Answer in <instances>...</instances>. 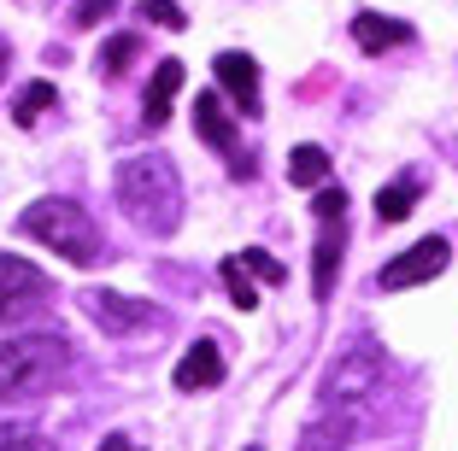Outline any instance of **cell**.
<instances>
[{
    "label": "cell",
    "mask_w": 458,
    "mask_h": 451,
    "mask_svg": "<svg viewBox=\"0 0 458 451\" xmlns=\"http://www.w3.org/2000/svg\"><path fill=\"white\" fill-rule=\"evenodd\" d=\"M118 205L141 235L165 240L182 223V176L165 153H141V159L118 164Z\"/></svg>",
    "instance_id": "1"
},
{
    "label": "cell",
    "mask_w": 458,
    "mask_h": 451,
    "mask_svg": "<svg viewBox=\"0 0 458 451\" xmlns=\"http://www.w3.org/2000/svg\"><path fill=\"white\" fill-rule=\"evenodd\" d=\"M318 253H311V293L329 305V293H335V276H341V253H347V188L329 182L318 188Z\"/></svg>",
    "instance_id": "4"
},
{
    "label": "cell",
    "mask_w": 458,
    "mask_h": 451,
    "mask_svg": "<svg viewBox=\"0 0 458 451\" xmlns=\"http://www.w3.org/2000/svg\"><path fill=\"white\" fill-rule=\"evenodd\" d=\"M112 6H118V0H77L71 24H77V29H95V24H106V18H112Z\"/></svg>",
    "instance_id": "21"
},
{
    "label": "cell",
    "mask_w": 458,
    "mask_h": 451,
    "mask_svg": "<svg viewBox=\"0 0 458 451\" xmlns=\"http://www.w3.org/2000/svg\"><path fill=\"white\" fill-rule=\"evenodd\" d=\"M65 370H71V346L59 334H18V340L0 346V405L47 393Z\"/></svg>",
    "instance_id": "3"
},
{
    "label": "cell",
    "mask_w": 458,
    "mask_h": 451,
    "mask_svg": "<svg viewBox=\"0 0 458 451\" xmlns=\"http://www.w3.org/2000/svg\"><path fill=\"white\" fill-rule=\"evenodd\" d=\"M176 88H182V65L176 59H159V71L148 77V123L159 129V123H171V100H176Z\"/></svg>",
    "instance_id": "13"
},
{
    "label": "cell",
    "mask_w": 458,
    "mask_h": 451,
    "mask_svg": "<svg viewBox=\"0 0 458 451\" xmlns=\"http://www.w3.org/2000/svg\"><path fill=\"white\" fill-rule=\"evenodd\" d=\"M47 299V276H41L30 258L0 253V322H18Z\"/></svg>",
    "instance_id": "7"
},
{
    "label": "cell",
    "mask_w": 458,
    "mask_h": 451,
    "mask_svg": "<svg viewBox=\"0 0 458 451\" xmlns=\"http://www.w3.org/2000/svg\"><path fill=\"white\" fill-rule=\"evenodd\" d=\"M89 317L100 322L106 334H135V329H153V305L148 299H123V293H89Z\"/></svg>",
    "instance_id": "9"
},
{
    "label": "cell",
    "mask_w": 458,
    "mask_h": 451,
    "mask_svg": "<svg viewBox=\"0 0 458 451\" xmlns=\"http://www.w3.org/2000/svg\"><path fill=\"white\" fill-rule=\"evenodd\" d=\"M446 264H453V240L429 235V240H418V246H405V253L377 276V288L382 293H405V288H418V281H435Z\"/></svg>",
    "instance_id": "5"
},
{
    "label": "cell",
    "mask_w": 458,
    "mask_h": 451,
    "mask_svg": "<svg viewBox=\"0 0 458 451\" xmlns=\"http://www.w3.org/2000/svg\"><path fill=\"white\" fill-rule=\"evenodd\" d=\"M135 47H141L135 36H112V41H106V54H100V71H106V77H123V65L135 59Z\"/></svg>",
    "instance_id": "20"
},
{
    "label": "cell",
    "mask_w": 458,
    "mask_h": 451,
    "mask_svg": "<svg viewBox=\"0 0 458 451\" xmlns=\"http://www.w3.org/2000/svg\"><path fill=\"white\" fill-rule=\"evenodd\" d=\"M54 100H59V88H54L47 77H36V82H30V88H24V94L13 100V123H24V129H30V123H36L41 112L54 106Z\"/></svg>",
    "instance_id": "16"
},
{
    "label": "cell",
    "mask_w": 458,
    "mask_h": 451,
    "mask_svg": "<svg viewBox=\"0 0 458 451\" xmlns=\"http://www.w3.org/2000/svg\"><path fill=\"white\" fill-rule=\"evenodd\" d=\"M212 77L224 94H235V106L247 112V118H259V106H265V94H259V59L253 54H217L212 59Z\"/></svg>",
    "instance_id": "8"
},
{
    "label": "cell",
    "mask_w": 458,
    "mask_h": 451,
    "mask_svg": "<svg viewBox=\"0 0 458 451\" xmlns=\"http://www.w3.org/2000/svg\"><path fill=\"white\" fill-rule=\"evenodd\" d=\"M0 451H47V446H36V439H6Z\"/></svg>",
    "instance_id": "23"
},
{
    "label": "cell",
    "mask_w": 458,
    "mask_h": 451,
    "mask_svg": "<svg viewBox=\"0 0 458 451\" xmlns=\"http://www.w3.org/2000/svg\"><path fill=\"white\" fill-rule=\"evenodd\" d=\"M194 129H200V141L212 146V153L235 159V123L224 118V100H217V94H200V100H194Z\"/></svg>",
    "instance_id": "12"
},
{
    "label": "cell",
    "mask_w": 458,
    "mask_h": 451,
    "mask_svg": "<svg viewBox=\"0 0 458 451\" xmlns=\"http://www.w3.org/2000/svg\"><path fill=\"white\" fill-rule=\"evenodd\" d=\"M411 205H418V176H400V182H388L377 194V217H382V223H405Z\"/></svg>",
    "instance_id": "15"
},
{
    "label": "cell",
    "mask_w": 458,
    "mask_h": 451,
    "mask_svg": "<svg viewBox=\"0 0 458 451\" xmlns=\"http://www.w3.org/2000/svg\"><path fill=\"white\" fill-rule=\"evenodd\" d=\"M377 375H382V352L359 340V346L347 352V358L335 363V375H329L324 398H329V405H341V411H359L364 398L377 393Z\"/></svg>",
    "instance_id": "6"
},
{
    "label": "cell",
    "mask_w": 458,
    "mask_h": 451,
    "mask_svg": "<svg viewBox=\"0 0 458 451\" xmlns=\"http://www.w3.org/2000/svg\"><path fill=\"white\" fill-rule=\"evenodd\" d=\"M352 41L364 54H388V47H405L411 41V24L405 18H388V13H359L352 18Z\"/></svg>",
    "instance_id": "11"
},
{
    "label": "cell",
    "mask_w": 458,
    "mask_h": 451,
    "mask_svg": "<svg viewBox=\"0 0 458 451\" xmlns=\"http://www.w3.org/2000/svg\"><path fill=\"white\" fill-rule=\"evenodd\" d=\"M6 65H13V54H6V41H0V77H6Z\"/></svg>",
    "instance_id": "24"
},
{
    "label": "cell",
    "mask_w": 458,
    "mask_h": 451,
    "mask_svg": "<svg viewBox=\"0 0 458 451\" xmlns=\"http://www.w3.org/2000/svg\"><path fill=\"white\" fill-rule=\"evenodd\" d=\"M224 288H229V299H235V311H253L259 305V293H253V276H247L235 258H224Z\"/></svg>",
    "instance_id": "19"
},
{
    "label": "cell",
    "mask_w": 458,
    "mask_h": 451,
    "mask_svg": "<svg viewBox=\"0 0 458 451\" xmlns=\"http://www.w3.org/2000/svg\"><path fill=\"white\" fill-rule=\"evenodd\" d=\"M235 264H242L253 281H265V288H283V281H288V270L276 264V258H270L265 246H247V253H235Z\"/></svg>",
    "instance_id": "17"
},
{
    "label": "cell",
    "mask_w": 458,
    "mask_h": 451,
    "mask_svg": "<svg viewBox=\"0 0 458 451\" xmlns=\"http://www.w3.org/2000/svg\"><path fill=\"white\" fill-rule=\"evenodd\" d=\"M288 182L294 188H324L329 182V153L324 146H294V153H288Z\"/></svg>",
    "instance_id": "14"
},
{
    "label": "cell",
    "mask_w": 458,
    "mask_h": 451,
    "mask_svg": "<svg viewBox=\"0 0 458 451\" xmlns=\"http://www.w3.org/2000/svg\"><path fill=\"white\" fill-rule=\"evenodd\" d=\"M18 229H24L30 240H41L47 253H59L65 264L89 270L100 258V229H95V217L82 212L77 199H36V205H24Z\"/></svg>",
    "instance_id": "2"
},
{
    "label": "cell",
    "mask_w": 458,
    "mask_h": 451,
    "mask_svg": "<svg viewBox=\"0 0 458 451\" xmlns=\"http://www.w3.org/2000/svg\"><path fill=\"white\" fill-rule=\"evenodd\" d=\"M171 381L182 387V393H206V387L224 381V352H217V340H194V346H189V358L176 363Z\"/></svg>",
    "instance_id": "10"
},
{
    "label": "cell",
    "mask_w": 458,
    "mask_h": 451,
    "mask_svg": "<svg viewBox=\"0 0 458 451\" xmlns=\"http://www.w3.org/2000/svg\"><path fill=\"white\" fill-rule=\"evenodd\" d=\"M100 451H141V446H135L130 434H106V439H100Z\"/></svg>",
    "instance_id": "22"
},
{
    "label": "cell",
    "mask_w": 458,
    "mask_h": 451,
    "mask_svg": "<svg viewBox=\"0 0 458 451\" xmlns=\"http://www.w3.org/2000/svg\"><path fill=\"white\" fill-rule=\"evenodd\" d=\"M135 13H141V24H159V29H189V13H182L176 0H141Z\"/></svg>",
    "instance_id": "18"
}]
</instances>
